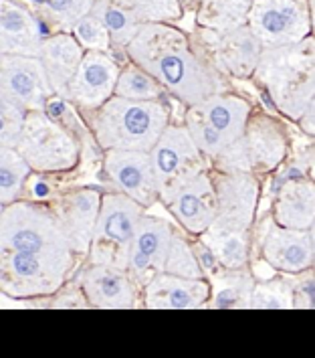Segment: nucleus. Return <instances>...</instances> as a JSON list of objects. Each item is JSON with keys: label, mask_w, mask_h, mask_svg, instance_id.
I'll use <instances>...</instances> for the list:
<instances>
[{"label": "nucleus", "mask_w": 315, "mask_h": 358, "mask_svg": "<svg viewBox=\"0 0 315 358\" xmlns=\"http://www.w3.org/2000/svg\"><path fill=\"white\" fill-rule=\"evenodd\" d=\"M75 265V251L55 210L15 201L0 213V292L15 300L55 296Z\"/></svg>", "instance_id": "nucleus-1"}, {"label": "nucleus", "mask_w": 315, "mask_h": 358, "mask_svg": "<svg viewBox=\"0 0 315 358\" xmlns=\"http://www.w3.org/2000/svg\"><path fill=\"white\" fill-rule=\"evenodd\" d=\"M124 51L133 65L149 73L166 94L184 106L224 90L221 73L194 53L182 31L168 22H142Z\"/></svg>", "instance_id": "nucleus-2"}, {"label": "nucleus", "mask_w": 315, "mask_h": 358, "mask_svg": "<svg viewBox=\"0 0 315 358\" xmlns=\"http://www.w3.org/2000/svg\"><path fill=\"white\" fill-rule=\"evenodd\" d=\"M253 77L271 97L277 112L297 122L315 103V55L312 35L293 45L265 47Z\"/></svg>", "instance_id": "nucleus-3"}, {"label": "nucleus", "mask_w": 315, "mask_h": 358, "mask_svg": "<svg viewBox=\"0 0 315 358\" xmlns=\"http://www.w3.org/2000/svg\"><path fill=\"white\" fill-rule=\"evenodd\" d=\"M170 124L162 99H126L112 95L93 110L91 130L101 150L149 152Z\"/></svg>", "instance_id": "nucleus-4"}, {"label": "nucleus", "mask_w": 315, "mask_h": 358, "mask_svg": "<svg viewBox=\"0 0 315 358\" xmlns=\"http://www.w3.org/2000/svg\"><path fill=\"white\" fill-rule=\"evenodd\" d=\"M253 108L244 97L219 92L188 106L184 128L206 160H214L241 138Z\"/></svg>", "instance_id": "nucleus-5"}, {"label": "nucleus", "mask_w": 315, "mask_h": 358, "mask_svg": "<svg viewBox=\"0 0 315 358\" xmlns=\"http://www.w3.org/2000/svg\"><path fill=\"white\" fill-rule=\"evenodd\" d=\"M289 152V138L283 126L269 115L251 113L242 136L221 152L212 162L219 172H271L279 169Z\"/></svg>", "instance_id": "nucleus-6"}, {"label": "nucleus", "mask_w": 315, "mask_h": 358, "mask_svg": "<svg viewBox=\"0 0 315 358\" xmlns=\"http://www.w3.org/2000/svg\"><path fill=\"white\" fill-rule=\"evenodd\" d=\"M15 148L31 172L71 170L77 166L81 154L75 134L45 113V110L27 112Z\"/></svg>", "instance_id": "nucleus-7"}, {"label": "nucleus", "mask_w": 315, "mask_h": 358, "mask_svg": "<svg viewBox=\"0 0 315 358\" xmlns=\"http://www.w3.org/2000/svg\"><path fill=\"white\" fill-rule=\"evenodd\" d=\"M144 213L146 208L124 192L101 194V205L87 251L91 264L126 269L131 237Z\"/></svg>", "instance_id": "nucleus-8"}, {"label": "nucleus", "mask_w": 315, "mask_h": 358, "mask_svg": "<svg viewBox=\"0 0 315 358\" xmlns=\"http://www.w3.org/2000/svg\"><path fill=\"white\" fill-rule=\"evenodd\" d=\"M148 156L158 187V199L162 203L186 180L206 170V156L198 150L184 126L168 124L166 130L149 148Z\"/></svg>", "instance_id": "nucleus-9"}, {"label": "nucleus", "mask_w": 315, "mask_h": 358, "mask_svg": "<svg viewBox=\"0 0 315 358\" xmlns=\"http://www.w3.org/2000/svg\"><path fill=\"white\" fill-rule=\"evenodd\" d=\"M247 27L263 49L293 45L312 35V19L301 0H251Z\"/></svg>", "instance_id": "nucleus-10"}, {"label": "nucleus", "mask_w": 315, "mask_h": 358, "mask_svg": "<svg viewBox=\"0 0 315 358\" xmlns=\"http://www.w3.org/2000/svg\"><path fill=\"white\" fill-rule=\"evenodd\" d=\"M217 192V219L212 223L251 231L257 219L261 185L251 172H219L212 176Z\"/></svg>", "instance_id": "nucleus-11"}, {"label": "nucleus", "mask_w": 315, "mask_h": 358, "mask_svg": "<svg viewBox=\"0 0 315 358\" xmlns=\"http://www.w3.org/2000/svg\"><path fill=\"white\" fill-rule=\"evenodd\" d=\"M0 94L27 112L47 110L55 97L35 55H0Z\"/></svg>", "instance_id": "nucleus-12"}, {"label": "nucleus", "mask_w": 315, "mask_h": 358, "mask_svg": "<svg viewBox=\"0 0 315 358\" xmlns=\"http://www.w3.org/2000/svg\"><path fill=\"white\" fill-rule=\"evenodd\" d=\"M174 237V227L164 219L142 215L135 233L131 237L126 271L138 287H144L149 278L164 271L170 241Z\"/></svg>", "instance_id": "nucleus-13"}, {"label": "nucleus", "mask_w": 315, "mask_h": 358, "mask_svg": "<svg viewBox=\"0 0 315 358\" xmlns=\"http://www.w3.org/2000/svg\"><path fill=\"white\" fill-rule=\"evenodd\" d=\"M119 69V63L108 51H85L63 99L87 112L97 110L113 95Z\"/></svg>", "instance_id": "nucleus-14"}, {"label": "nucleus", "mask_w": 315, "mask_h": 358, "mask_svg": "<svg viewBox=\"0 0 315 358\" xmlns=\"http://www.w3.org/2000/svg\"><path fill=\"white\" fill-rule=\"evenodd\" d=\"M164 205L186 233L200 235L217 219V192L212 176L203 170L174 190Z\"/></svg>", "instance_id": "nucleus-15"}, {"label": "nucleus", "mask_w": 315, "mask_h": 358, "mask_svg": "<svg viewBox=\"0 0 315 358\" xmlns=\"http://www.w3.org/2000/svg\"><path fill=\"white\" fill-rule=\"evenodd\" d=\"M103 166L119 192L128 194L144 208L156 205L158 187L148 152L105 150Z\"/></svg>", "instance_id": "nucleus-16"}, {"label": "nucleus", "mask_w": 315, "mask_h": 358, "mask_svg": "<svg viewBox=\"0 0 315 358\" xmlns=\"http://www.w3.org/2000/svg\"><path fill=\"white\" fill-rule=\"evenodd\" d=\"M212 33L210 41V65L219 71L237 79L253 76L255 65L259 61L263 45L253 31L244 24L226 29L221 33Z\"/></svg>", "instance_id": "nucleus-17"}, {"label": "nucleus", "mask_w": 315, "mask_h": 358, "mask_svg": "<svg viewBox=\"0 0 315 358\" xmlns=\"http://www.w3.org/2000/svg\"><path fill=\"white\" fill-rule=\"evenodd\" d=\"M263 259L281 273H301L314 269V229H287L277 223L269 227L261 247Z\"/></svg>", "instance_id": "nucleus-18"}, {"label": "nucleus", "mask_w": 315, "mask_h": 358, "mask_svg": "<svg viewBox=\"0 0 315 358\" xmlns=\"http://www.w3.org/2000/svg\"><path fill=\"white\" fill-rule=\"evenodd\" d=\"M101 205V192L93 189H79L63 194L53 207L75 255H87L93 229Z\"/></svg>", "instance_id": "nucleus-19"}, {"label": "nucleus", "mask_w": 315, "mask_h": 358, "mask_svg": "<svg viewBox=\"0 0 315 358\" xmlns=\"http://www.w3.org/2000/svg\"><path fill=\"white\" fill-rule=\"evenodd\" d=\"M81 294L87 306L93 308H133L138 298V285L131 282L126 269L112 265L91 264L81 275Z\"/></svg>", "instance_id": "nucleus-20"}, {"label": "nucleus", "mask_w": 315, "mask_h": 358, "mask_svg": "<svg viewBox=\"0 0 315 358\" xmlns=\"http://www.w3.org/2000/svg\"><path fill=\"white\" fill-rule=\"evenodd\" d=\"M144 289V306L152 310H194L210 298L208 280H190L166 271L149 278Z\"/></svg>", "instance_id": "nucleus-21"}, {"label": "nucleus", "mask_w": 315, "mask_h": 358, "mask_svg": "<svg viewBox=\"0 0 315 358\" xmlns=\"http://www.w3.org/2000/svg\"><path fill=\"white\" fill-rule=\"evenodd\" d=\"M45 37L43 24L15 0H0V55H35Z\"/></svg>", "instance_id": "nucleus-22"}, {"label": "nucleus", "mask_w": 315, "mask_h": 358, "mask_svg": "<svg viewBox=\"0 0 315 358\" xmlns=\"http://www.w3.org/2000/svg\"><path fill=\"white\" fill-rule=\"evenodd\" d=\"M83 53L85 49L75 41L69 31H59L55 35L43 37L37 57L55 97L63 99L65 90L83 59Z\"/></svg>", "instance_id": "nucleus-23"}, {"label": "nucleus", "mask_w": 315, "mask_h": 358, "mask_svg": "<svg viewBox=\"0 0 315 358\" xmlns=\"http://www.w3.org/2000/svg\"><path fill=\"white\" fill-rule=\"evenodd\" d=\"M273 223L287 229L315 227V185L312 178H289L273 205Z\"/></svg>", "instance_id": "nucleus-24"}, {"label": "nucleus", "mask_w": 315, "mask_h": 358, "mask_svg": "<svg viewBox=\"0 0 315 358\" xmlns=\"http://www.w3.org/2000/svg\"><path fill=\"white\" fill-rule=\"evenodd\" d=\"M200 243L223 269H241L249 265V231L212 225L198 235Z\"/></svg>", "instance_id": "nucleus-25"}, {"label": "nucleus", "mask_w": 315, "mask_h": 358, "mask_svg": "<svg viewBox=\"0 0 315 358\" xmlns=\"http://www.w3.org/2000/svg\"><path fill=\"white\" fill-rule=\"evenodd\" d=\"M210 298L204 306L210 308H251V292L255 278L249 267L210 271Z\"/></svg>", "instance_id": "nucleus-26"}, {"label": "nucleus", "mask_w": 315, "mask_h": 358, "mask_svg": "<svg viewBox=\"0 0 315 358\" xmlns=\"http://www.w3.org/2000/svg\"><path fill=\"white\" fill-rule=\"evenodd\" d=\"M89 15L105 27L115 49H126L142 24L124 0H93Z\"/></svg>", "instance_id": "nucleus-27"}, {"label": "nucleus", "mask_w": 315, "mask_h": 358, "mask_svg": "<svg viewBox=\"0 0 315 358\" xmlns=\"http://www.w3.org/2000/svg\"><path fill=\"white\" fill-rule=\"evenodd\" d=\"M251 0H203L198 22L208 31L221 33L247 22Z\"/></svg>", "instance_id": "nucleus-28"}, {"label": "nucleus", "mask_w": 315, "mask_h": 358, "mask_svg": "<svg viewBox=\"0 0 315 358\" xmlns=\"http://www.w3.org/2000/svg\"><path fill=\"white\" fill-rule=\"evenodd\" d=\"M31 169L20 158L17 148L0 146V203L8 205L19 201Z\"/></svg>", "instance_id": "nucleus-29"}, {"label": "nucleus", "mask_w": 315, "mask_h": 358, "mask_svg": "<svg viewBox=\"0 0 315 358\" xmlns=\"http://www.w3.org/2000/svg\"><path fill=\"white\" fill-rule=\"evenodd\" d=\"M113 95H119L126 99L149 101V99H162L166 95V90L149 73L131 63V65H126L124 69H119Z\"/></svg>", "instance_id": "nucleus-30"}, {"label": "nucleus", "mask_w": 315, "mask_h": 358, "mask_svg": "<svg viewBox=\"0 0 315 358\" xmlns=\"http://www.w3.org/2000/svg\"><path fill=\"white\" fill-rule=\"evenodd\" d=\"M41 15L59 31H71L77 20L89 15L93 0H35Z\"/></svg>", "instance_id": "nucleus-31"}, {"label": "nucleus", "mask_w": 315, "mask_h": 358, "mask_svg": "<svg viewBox=\"0 0 315 358\" xmlns=\"http://www.w3.org/2000/svg\"><path fill=\"white\" fill-rule=\"evenodd\" d=\"M164 271L172 273V275H180V278H190V280H203L206 275L194 249L190 247L184 237H180L176 233L170 241Z\"/></svg>", "instance_id": "nucleus-32"}, {"label": "nucleus", "mask_w": 315, "mask_h": 358, "mask_svg": "<svg viewBox=\"0 0 315 358\" xmlns=\"http://www.w3.org/2000/svg\"><path fill=\"white\" fill-rule=\"evenodd\" d=\"M251 308H293V283L289 280L255 282Z\"/></svg>", "instance_id": "nucleus-33"}, {"label": "nucleus", "mask_w": 315, "mask_h": 358, "mask_svg": "<svg viewBox=\"0 0 315 358\" xmlns=\"http://www.w3.org/2000/svg\"><path fill=\"white\" fill-rule=\"evenodd\" d=\"M140 22H170L182 17L180 0H124Z\"/></svg>", "instance_id": "nucleus-34"}, {"label": "nucleus", "mask_w": 315, "mask_h": 358, "mask_svg": "<svg viewBox=\"0 0 315 358\" xmlns=\"http://www.w3.org/2000/svg\"><path fill=\"white\" fill-rule=\"evenodd\" d=\"M75 37V41L85 49V51H108L112 49L110 35L105 27L95 19L93 15H85L75 22L69 31Z\"/></svg>", "instance_id": "nucleus-35"}, {"label": "nucleus", "mask_w": 315, "mask_h": 358, "mask_svg": "<svg viewBox=\"0 0 315 358\" xmlns=\"http://www.w3.org/2000/svg\"><path fill=\"white\" fill-rule=\"evenodd\" d=\"M24 115L27 110H22L19 103L0 94V146H8V148L17 146L19 134L24 124Z\"/></svg>", "instance_id": "nucleus-36"}, {"label": "nucleus", "mask_w": 315, "mask_h": 358, "mask_svg": "<svg viewBox=\"0 0 315 358\" xmlns=\"http://www.w3.org/2000/svg\"><path fill=\"white\" fill-rule=\"evenodd\" d=\"M291 283H293V308H305V310L315 308L314 271L312 269L301 271L299 280Z\"/></svg>", "instance_id": "nucleus-37"}, {"label": "nucleus", "mask_w": 315, "mask_h": 358, "mask_svg": "<svg viewBox=\"0 0 315 358\" xmlns=\"http://www.w3.org/2000/svg\"><path fill=\"white\" fill-rule=\"evenodd\" d=\"M297 122L301 124V128H303L305 132L312 136V134H314V108H309L307 112L303 113V115L297 120Z\"/></svg>", "instance_id": "nucleus-38"}, {"label": "nucleus", "mask_w": 315, "mask_h": 358, "mask_svg": "<svg viewBox=\"0 0 315 358\" xmlns=\"http://www.w3.org/2000/svg\"><path fill=\"white\" fill-rule=\"evenodd\" d=\"M2 208H4V205H2V203H0V213H2Z\"/></svg>", "instance_id": "nucleus-39"}]
</instances>
